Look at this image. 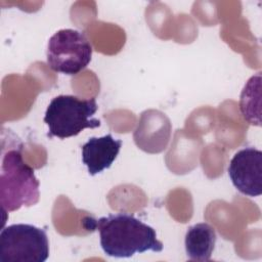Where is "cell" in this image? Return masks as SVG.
Segmentation results:
<instances>
[{"label":"cell","mask_w":262,"mask_h":262,"mask_svg":"<svg viewBox=\"0 0 262 262\" xmlns=\"http://www.w3.org/2000/svg\"><path fill=\"white\" fill-rule=\"evenodd\" d=\"M98 106L95 98L82 99L74 95H58L49 102L44 122L48 137L60 139L78 135L86 128H97L100 121L93 118Z\"/></svg>","instance_id":"3957f363"},{"label":"cell","mask_w":262,"mask_h":262,"mask_svg":"<svg viewBox=\"0 0 262 262\" xmlns=\"http://www.w3.org/2000/svg\"><path fill=\"white\" fill-rule=\"evenodd\" d=\"M217 235L215 229L208 223H196L188 227L184 246L189 260L209 261L213 254Z\"/></svg>","instance_id":"ba28073f"},{"label":"cell","mask_w":262,"mask_h":262,"mask_svg":"<svg viewBox=\"0 0 262 262\" xmlns=\"http://www.w3.org/2000/svg\"><path fill=\"white\" fill-rule=\"evenodd\" d=\"M261 73L252 76L246 83L239 99V110L244 119L252 125L261 126Z\"/></svg>","instance_id":"9c48e42d"},{"label":"cell","mask_w":262,"mask_h":262,"mask_svg":"<svg viewBox=\"0 0 262 262\" xmlns=\"http://www.w3.org/2000/svg\"><path fill=\"white\" fill-rule=\"evenodd\" d=\"M85 222L89 223L87 229L99 232L101 249L110 257L129 258L147 251H163L156 230L132 214H110L99 219L87 218Z\"/></svg>","instance_id":"6da1fadb"},{"label":"cell","mask_w":262,"mask_h":262,"mask_svg":"<svg viewBox=\"0 0 262 262\" xmlns=\"http://www.w3.org/2000/svg\"><path fill=\"white\" fill-rule=\"evenodd\" d=\"M122 140L115 139L111 133L101 137H90L82 146V162L91 176L108 169L117 159Z\"/></svg>","instance_id":"52a82bcc"},{"label":"cell","mask_w":262,"mask_h":262,"mask_svg":"<svg viewBox=\"0 0 262 262\" xmlns=\"http://www.w3.org/2000/svg\"><path fill=\"white\" fill-rule=\"evenodd\" d=\"M49 256V242L44 229L32 224H11L0 232L2 262H45Z\"/></svg>","instance_id":"277c9868"},{"label":"cell","mask_w":262,"mask_h":262,"mask_svg":"<svg viewBox=\"0 0 262 262\" xmlns=\"http://www.w3.org/2000/svg\"><path fill=\"white\" fill-rule=\"evenodd\" d=\"M91 57L92 45L86 35L78 30L61 29L48 41L47 64L56 73L77 75L90 63Z\"/></svg>","instance_id":"5b68a950"},{"label":"cell","mask_w":262,"mask_h":262,"mask_svg":"<svg viewBox=\"0 0 262 262\" xmlns=\"http://www.w3.org/2000/svg\"><path fill=\"white\" fill-rule=\"evenodd\" d=\"M39 186L34 169L23 159L20 147L3 154L0 174V204L3 214L36 205L40 199Z\"/></svg>","instance_id":"7a4b0ae2"},{"label":"cell","mask_w":262,"mask_h":262,"mask_svg":"<svg viewBox=\"0 0 262 262\" xmlns=\"http://www.w3.org/2000/svg\"><path fill=\"white\" fill-rule=\"evenodd\" d=\"M228 176L243 194L254 198L262 193V151L249 146L234 154L229 162Z\"/></svg>","instance_id":"8992f818"}]
</instances>
